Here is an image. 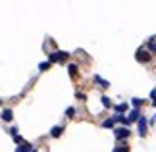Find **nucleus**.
Returning <instances> with one entry per match:
<instances>
[{
  "label": "nucleus",
  "mask_w": 156,
  "mask_h": 152,
  "mask_svg": "<svg viewBox=\"0 0 156 152\" xmlns=\"http://www.w3.org/2000/svg\"><path fill=\"white\" fill-rule=\"evenodd\" d=\"M137 60H139V62H148V60H151V54H148L145 48H141V50L137 52Z\"/></svg>",
  "instance_id": "obj_1"
},
{
  "label": "nucleus",
  "mask_w": 156,
  "mask_h": 152,
  "mask_svg": "<svg viewBox=\"0 0 156 152\" xmlns=\"http://www.w3.org/2000/svg\"><path fill=\"white\" fill-rule=\"evenodd\" d=\"M66 58H68L66 52H52L50 54V62H60V60H66Z\"/></svg>",
  "instance_id": "obj_2"
},
{
  "label": "nucleus",
  "mask_w": 156,
  "mask_h": 152,
  "mask_svg": "<svg viewBox=\"0 0 156 152\" xmlns=\"http://www.w3.org/2000/svg\"><path fill=\"white\" fill-rule=\"evenodd\" d=\"M116 137H118V139H125V137H129V129H127V127L116 129Z\"/></svg>",
  "instance_id": "obj_3"
},
{
  "label": "nucleus",
  "mask_w": 156,
  "mask_h": 152,
  "mask_svg": "<svg viewBox=\"0 0 156 152\" xmlns=\"http://www.w3.org/2000/svg\"><path fill=\"white\" fill-rule=\"evenodd\" d=\"M139 133L141 135H147V121H145V118L139 119Z\"/></svg>",
  "instance_id": "obj_4"
},
{
  "label": "nucleus",
  "mask_w": 156,
  "mask_h": 152,
  "mask_svg": "<svg viewBox=\"0 0 156 152\" xmlns=\"http://www.w3.org/2000/svg\"><path fill=\"white\" fill-rule=\"evenodd\" d=\"M2 119H4V121H12V119H14V114H12V110H4V112H2Z\"/></svg>",
  "instance_id": "obj_5"
},
{
  "label": "nucleus",
  "mask_w": 156,
  "mask_h": 152,
  "mask_svg": "<svg viewBox=\"0 0 156 152\" xmlns=\"http://www.w3.org/2000/svg\"><path fill=\"white\" fill-rule=\"evenodd\" d=\"M62 131H64V129H62V127H60V125H58V127H52L50 135H52V137H60V135H62Z\"/></svg>",
  "instance_id": "obj_6"
},
{
  "label": "nucleus",
  "mask_w": 156,
  "mask_h": 152,
  "mask_svg": "<svg viewBox=\"0 0 156 152\" xmlns=\"http://www.w3.org/2000/svg\"><path fill=\"white\" fill-rule=\"evenodd\" d=\"M29 150H31V144H29V143H25V144H21V147L17 148V152H29Z\"/></svg>",
  "instance_id": "obj_7"
},
{
  "label": "nucleus",
  "mask_w": 156,
  "mask_h": 152,
  "mask_svg": "<svg viewBox=\"0 0 156 152\" xmlns=\"http://www.w3.org/2000/svg\"><path fill=\"white\" fill-rule=\"evenodd\" d=\"M129 121H135V119H139V112H137V110H133V112H131L129 114V118H127Z\"/></svg>",
  "instance_id": "obj_8"
},
{
  "label": "nucleus",
  "mask_w": 156,
  "mask_h": 152,
  "mask_svg": "<svg viewBox=\"0 0 156 152\" xmlns=\"http://www.w3.org/2000/svg\"><path fill=\"white\" fill-rule=\"evenodd\" d=\"M68 71H69V75H75V73H77V65H75V64L68 65Z\"/></svg>",
  "instance_id": "obj_9"
},
{
  "label": "nucleus",
  "mask_w": 156,
  "mask_h": 152,
  "mask_svg": "<svg viewBox=\"0 0 156 152\" xmlns=\"http://www.w3.org/2000/svg\"><path fill=\"white\" fill-rule=\"evenodd\" d=\"M94 81H97V83H100V85H102V87H108V83L104 81V79H100L98 75H94Z\"/></svg>",
  "instance_id": "obj_10"
},
{
  "label": "nucleus",
  "mask_w": 156,
  "mask_h": 152,
  "mask_svg": "<svg viewBox=\"0 0 156 152\" xmlns=\"http://www.w3.org/2000/svg\"><path fill=\"white\" fill-rule=\"evenodd\" d=\"M102 104H104V108H110L112 102H110V98H106V96H104V98H102Z\"/></svg>",
  "instance_id": "obj_11"
},
{
  "label": "nucleus",
  "mask_w": 156,
  "mask_h": 152,
  "mask_svg": "<svg viewBox=\"0 0 156 152\" xmlns=\"http://www.w3.org/2000/svg\"><path fill=\"white\" fill-rule=\"evenodd\" d=\"M114 121H116V118H114V119H106L102 125H104V127H112V125H114Z\"/></svg>",
  "instance_id": "obj_12"
},
{
  "label": "nucleus",
  "mask_w": 156,
  "mask_h": 152,
  "mask_svg": "<svg viewBox=\"0 0 156 152\" xmlns=\"http://www.w3.org/2000/svg\"><path fill=\"white\" fill-rule=\"evenodd\" d=\"M48 68H50V62H44V64H41V65H39V69H43V71H44V69H48Z\"/></svg>",
  "instance_id": "obj_13"
},
{
  "label": "nucleus",
  "mask_w": 156,
  "mask_h": 152,
  "mask_svg": "<svg viewBox=\"0 0 156 152\" xmlns=\"http://www.w3.org/2000/svg\"><path fill=\"white\" fill-rule=\"evenodd\" d=\"M116 110L118 112H125L127 110V104H119V106H116Z\"/></svg>",
  "instance_id": "obj_14"
},
{
  "label": "nucleus",
  "mask_w": 156,
  "mask_h": 152,
  "mask_svg": "<svg viewBox=\"0 0 156 152\" xmlns=\"http://www.w3.org/2000/svg\"><path fill=\"white\" fill-rule=\"evenodd\" d=\"M66 114H68L69 118H73V115H75V110H73V108H68V110H66Z\"/></svg>",
  "instance_id": "obj_15"
},
{
  "label": "nucleus",
  "mask_w": 156,
  "mask_h": 152,
  "mask_svg": "<svg viewBox=\"0 0 156 152\" xmlns=\"http://www.w3.org/2000/svg\"><path fill=\"white\" fill-rule=\"evenodd\" d=\"M114 152H129V150H127V147H118Z\"/></svg>",
  "instance_id": "obj_16"
},
{
  "label": "nucleus",
  "mask_w": 156,
  "mask_h": 152,
  "mask_svg": "<svg viewBox=\"0 0 156 152\" xmlns=\"http://www.w3.org/2000/svg\"><path fill=\"white\" fill-rule=\"evenodd\" d=\"M148 48H151L152 52H156V42H154V41H152V42H148Z\"/></svg>",
  "instance_id": "obj_17"
},
{
  "label": "nucleus",
  "mask_w": 156,
  "mask_h": 152,
  "mask_svg": "<svg viewBox=\"0 0 156 152\" xmlns=\"http://www.w3.org/2000/svg\"><path fill=\"white\" fill-rule=\"evenodd\" d=\"M143 104V100H139V98H133V106L137 108V106H141Z\"/></svg>",
  "instance_id": "obj_18"
},
{
  "label": "nucleus",
  "mask_w": 156,
  "mask_h": 152,
  "mask_svg": "<svg viewBox=\"0 0 156 152\" xmlns=\"http://www.w3.org/2000/svg\"><path fill=\"white\" fill-rule=\"evenodd\" d=\"M151 96H152V100H156V90H152V94H151Z\"/></svg>",
  "instance_id": "obj_19"
}]
</instances>
